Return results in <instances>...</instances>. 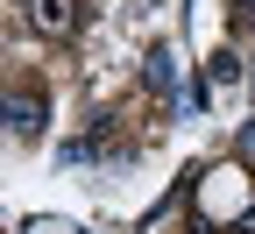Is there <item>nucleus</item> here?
<instances>
[{"mask_svg":"<svg viewBox=\"0 0 255 234\" xmlns=\"http://www.w3.org/2000/svg\"><path fill=\"white\" fill-rule=\"evenodd\" d=\"M28 21H36L43 36H71L78 28V0H28Z\"/></svg>","mask_w":255,"mask_h":234,"instance_id":"nucleus-1","label":"nucleus"},{"mask_svg":"<svg viewBox=\"0 0 255 234\" xmlns=\"http://www.w3.org/2000/svg\"><path fill=\"white\" fill-rule=\"evenodd\" d=\"M7 128H14L21 142L43 135V99H36V92H14V99H7Z\"/></svg>","mask_w":255,"mask_h":234,"instance_id":"nucleus-2","label":"nucleus"},{"mask_svg":"<svg viewBox=\"0 0 255 234\" xmlns=\"http://www.w3.org/2000/svg\"><path fill=\"white\" fill-rule=\"evenodd\" d=\"M149 85H156V92H170V85H177V64H170V50H156V57H149Z\"/></svg>","mask_w":255,"mask_h":234,"instance_id":"nucleus-3","label":"nucleus"},{"mask_svg":"<svg viewBox=\"0 0 255 234\" xmlns=\"http://www.w3.org/2000/svg\"><path fill=\"white\" fill-rule=\"evenodd\" d=\"M234 78H241V57L220 50V57H213V85H234Z\"/></svg>","mask_w":255,"mask_h":234,"instance_id":"nucleus-4","label":"nucleus"},{"mask_svg":"<svg viewBox=\"0 0 255 234\" xmlns=\"http://www.w3.org/2000/svg\"><path fill=\"white\" fill-rule=\"evenodd\" d=\"M234 14H241V28L255 36V0H234Z\"/></svg>","mask_w":255,"mask_h":234,"instance_id":"nucleus-5","label":"nucleus"},{"mask_svg":"<svg viewBox=\"0 0 255 234\" xmlns=\"http://www.w3.org/2000/svg\"><path fill=\"white\" fill-rule=\"evenodd\" d=\"M241 149H248V156H255V121H248V128H241Z\"/></svg>","mask_w":255,"mask_h":234,"instance_id":"nucleus-6","label":"nucleus"},{"mask_svg":"<svg viewBox=\"0 0 255 234\" xmlns=\"http://www.w3.org/2000/svg\"><path fill=\"white\" fill-rule=\"evenodd\" d=\"M248 78H255V71H248Z\"/></svg>","mask_w":255,"mask_h":234,"instance_id":"nucleus-7","label":"nucleus"}]
</instances>
